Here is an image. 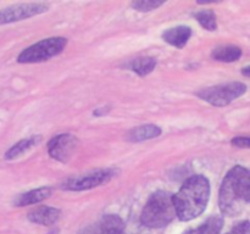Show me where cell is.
Returning a JSON list of instances; mask_svg holds the SVG:
<instances>
[{
	"label": "cell",
	"mask_w": 250,
	"mask_h": 234,
	"mask_svg": "<svg viewBox=\"0 0 250 234\" xmlns=\"http://www.w3.org/2000/svg\"><path fill=\"white\" fill-rule=\"evenodd\" d=\"M247 205H250V168L237 165L222 180L219 206L224 214L238 216Z\"/></svg>",
	"instance_id": "1"
},
{
	"label": "cell",
	"mask_w": 250,
	"mask_h": 234,
	"mask_svg": "<svg viewBox=\"0 0 250 234\" xmlns=\"http://www.w3.org/2000/svg\"><path fill=\"white\" fill-rule=\"evenodd\" d=\"M209 197L210 183L208 178L202 175L189 177L173 195L177 217L187 222L200 216L207 209Z\"/></svg>",
	"instance_id": "2"
},
{
	"label": "cell",
	"mask_w": 250,
	"mask_h": 234,
	"mask_svg": "<svg viewBox=\"0 0 250 234\" xmlns=\"http://www.w3.org/2000/svg\"><path fill=\"white\" fill-rule=\"evenodd\" d=\"M176 216L177 212L173 204V194L165 190H158L150 195L144 205L141 222L149 228H163L171 223Z\"/></svg>",
	"instance_id": "3"
},
{
	"label": "cell",
	"mask_w": 250,
	"mask_h": 234,
	"mask_svg": "<svg viewBox=\"0 0 250 234\" xmlns=\"http://www.w3.org/2000/svg\"><path fill=\"white\" fill-rule=\"evenodd\" d=\"M67 39L63 37H53V38L43 39L33 45L24 49L19 56L17 62L20 63H37L49 60L54 56L59 55L65 49Z\"/></svg>",
	"instance_id": "4"
},
{
	"label": "cell",
	"mask_w": 250,
	"mask_h": 234,
	"mask_svg": "<svg viewBox=\"0 0 250 234\" xmlns=\"http://www.w3.org/2000/svg\"><path fill=\"white\" fill-rule=\"evenodd\" d=\"M247 92V85L241 82H231L214 85L198 92V97L209 104L217 107H224Z\"/></svg>",
	"instance_id": "5"
},
{
	"label": "cell",
	"mask_w": 250,
	"mask_h": 234,
	"mask_svg": "<svg viewBox=\"0 0 250 234\" xmlns=\"http://www.w3.org/2000/svg\"><path fill=\"white\" fill-rule=\"evenodd\" d=\"M48 10L49 5L45 2H21V4L10 5L0 10V26L37 16L46 12Z\"/></svg>",
	"instance_id": "6"
},
{
	"label": "cell",
	"mask_w": 250,
	"mask_h": 234,
	"mask_svg": "<svg viewBox=\"0 0 250 234\" xmlns=\"http://www.w3.org/2000/svg\"><path fill=\"white\" fill-rule=\"evenodd\" d=\"M115 176V171L106 168V170H98L88 172L85 175L72 177L66 180L62 184L63 190L71 192H82V190L93 189L95 187L107 183Z\"/></svg>",
	"instance_id": "7"
},
{
	"label": "cell",
	"mask_w": 250,
	"mask_h": 234,
	"mask_svg": "<svg viewBox=\"0 0 250 234\" xmlns=\"http://www.w3.org/2000/svg\"><path fill=\"white\" fill-rule=\"evenodd\" d=\"M78 145V139L72 134H59L50 139L48 144V153L54 160L67 162L75 154Z\"/></svg>",
	"instance_id": "8"
},
{
	"label": "cell",
	"mask_w": 250,
	"mask_h": 234,
	"mask_svg": "<svg viewBox=\"0 0 250 234\" xmlns=\"http://www.w3.org/2000/svg\"><path fill=\"white\" fill-rule=\"evenodd\" d=\"M125 222L120 216L114 214H105L95 226L90 227L84 234H122Z\"/></svg>",
	"instance_id": "9"
},
{
	"label": "cell",
	"mask_w": 250,
	"mask_h": 234,
	"mask_svg": "<svg viewBox=\"0 0 250 234\" xmlns=\"http://www.w3.org/2000/svg\"><path fill=\"white\" fill-rule=\"evenodd\" d=\"M61 211L56 207L39 206L27 214V218L32 223L42 224V226H51L60 218Z\"/></svg>",
	"instance_id": "10"
},
{
	"label": "cell",
	"mask_w": 250,
	"mask_h": 234,
	"mask_svg": "<svg viewBox=\"0 0 250 234\" xmlns=\"http://www.w3.org/2000/svg\"><path fill=\"white\" fill-rule=\"evenodd\" d=\"M51 193H53V189H51L50 187H42L38 188V189L29 190V192L23 193V194L17 195L12 204H14V206L17 207L39 204V202L44 201V200H46L48 197H50Z\"/></svg>",
	"instance_id": "11"
},
{
	"label": "cell",
	"mask_w": 250,
	"mask_h": 234,
	"mask_svg": "<svg viewBox=\"0 0 250 234\" xmlns=\"http://www.w3.org/2000/svg\"><path fill=\"white\" fill-rule=\"evenodd\" d=\"M192 36V29L187 26H177L166 29L163 33V39L170 45L183 48Z\"/></svg>",
	"instance_id": "12"
},
{
	"label": "cell",
	"mask_w": 250,
	"mask_h": 234,
	"mask_svg": "<svg viewBox=\"0 0 250 234\" xmlns=\"http://www.w3.org/2000/svg\"><path fill=\"white\" fill-rule=\"evenodd\" d=\"M161 134L160 127L155 126V124H144V126L136 127V128L131 129L127 133V140L133 141V143H138V141L149 140V139H154Z\"/></svg>",
	"instance_id": "13"
},
{
	"label": "cell",
	"mask_w": 250,
	"mask_h": 234,
	"mask_svg": "<svg viewBox=\"0 0 250 234\" xmlns=\"http://www.w3.org/2000/svg\"><path fill=\"white\" fill-rule=\"evenodd\" d=\"M41 136H29V138L22 139V140L17 141L16 144H14V145L5 153L4 158L5 160H15V158L20 157V156L23 155L24 153H27V151L31 150L32 148H34V146L41 141Z\"/></svg>",
	"instance_id": "14"
},
{
	"label": "cell",
	"mask_w": 250,
	"mask_h": 234,
	"mask_svg": "<svg viewBox=\"0 0 250 234\" xmlns=\"http://www.w3.org/2000/svg\"><path fill=\"white\" fill-rule=\"evenodd\" d=\"M242 56V49L236 45L217 46L211 53V58L221 62H234Z\"/></svg>",
	"instance_id": "15"
},
{
	"label": "cell",
	"mask_w": 250,
	"mask_h": 234,
	"mask_svg": "<svg viewBox=\"0 0 250 234\" xmlns=\"http://www.w3.org/2000/svg\"><path fill=\"white\" fill-rule=\"evenodd\" d=\"M155 66H156V60L154 58H150V56L137 58L131 62L132 71H134V72L139 76L149 75L150 72H153Z\"/></svg>",
	"instance_id": "16"
},
{
	"label": "cell",
	"mask_w": 250,
	"mask_h": 234,
	"mask_svg": "<svg viewBox=\"0 0 250 234\" xmlns=\"http://www.w3.org/2000/svg\"><path fill=\"white\" fill-rule=\"evenodd\" d=\"M224 227V217L220 214L209 217L200 227H198L199 234H220Z\"/></svg>",
	"instance_id": "17"
},
{
	"label": "cell",
	"mask_w": 250,
	"mask_h": 234,
	"mask_svg": "<svg viewBox=\"0 0 250 234\" xmlns=\"http://www.w3.org/2000/svg\"><path fill=\"white\" fill-rule=\"evenodd\" d=\"M195 19L199 22L200 26L204 27L208 31H216V15L212 10H202V11L195 14Z\"/></svg>",
	"instance_id": "18"
},
{
	"label": "cell",
	"mask_w": 250,
	"mask_h": 234,
	"mask_svg": "<svg viewBox=\"0 0 250 234\" xmlns=\"http://www.w3.org/2000/svg\"><path fill=\"white\" fill-rule=\"evenodd\" d=\"M161 5H164V1H160V0H139V1L132 2L131 6L137 11L149 12L158 9Z\"/></svg>",
	"instance_id": "19"
},
{
	"label": "cell",
	"mask_w": 250,
	"mask_h": 234,
	"mask_svg": "<svg viewBox=\"0 0 250 234\" xmlns=\"http://www.w3.org/2000/svg\"><path fill=\"white\" fill-rule=\"evenodd\" d=\"M250 233V222L249 221H243L241 223L236 224L233 228L229 232H227L226 234H249Z\"/></svg>",
	"instance_id": "20"
},
{
	"label": "cell",
	"mask_w": 250,
	"mask_h": 234,
	"mask_svg": "<svg viewBox=\"0 0 250 234\" xmlns=\"http://www.w3.org/2000/svg\"><path fill=\"white\" fill-rule=\"evenodd\" d=\"M231 144L237 148L250 149V136H236L232 139Z\"/></svg>",
	"instance_id": "21"
},
{
	"label": "cell",
	"mask_w": 250,
	"mask_h": 234,
	"mask_svg": "<svg viewBox=\"0 0 250 234\" xmlns=\"http://www.w3.org/2000/svg\"><path fill=\"white\" fill-rule=\"evenodd\" d=\"M242 73H243L244 76H247V77H250V66H247V67H244L243 70H242Z\"/></svg>",
	"instance_id": "22"
},
{
	"label": "cell",
	"mask_w": 250,
	"mask_h": 234,
	"mask_svg": "<svg viewBox=\"0 0 250 234\" xmlns=\"http://www.w3.org/2000/svg\"><path fill=\"white\" fill-rule=\"evenodd\" d=\"M183 234H199V232H198V228H192L186 231Z\"/></svg>",
	"instance_id": "23"
}]
</instances>
